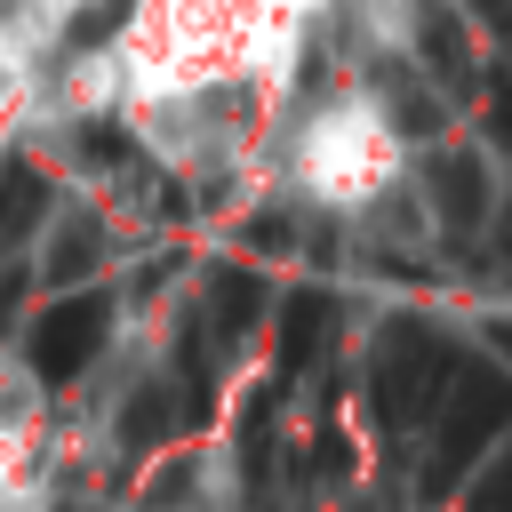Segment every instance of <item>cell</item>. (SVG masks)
<instances>
[{
  "mask_svg": "<svg viewBox=\"0 0 512 512\" xmlns=\"http://www.w3.org/2000/svg\"><path fill=\"white\" fill-rule=\"evenodd\" d=\"M120 16H128V0H88V8L72 16V48H96V40H104Z\"/></svg>",
  "mask_w": 512,
  "mask_h": 512,
  "instance_id": "obj_8",
  "label": "cell"
},
{
  "mask_svg": "<svg viewBox=\"0 0 512 512\" xmlns=\"http://www.w3.org/2000/svg\"><path fill=\"white\" fill-rule=\"evenodd\" d=\"M40 208H48V184H40L24 160H0V248H8Z\"/></svg>",
  "mask_w": 512,
  "mask_h": 512,
  "instance_id": "obj_4",
  "label": "cell"
},
{
  "mask_svg": "<svg viewBox=\"0 0 512 512\" xmlns=\"http://www.w3.org/2000/svg\"><path fill=\"white\" fill-rule=\"evenodd\" d=\"M104 336H112V304L104 296H64L56 312H40V328H32V376L40 384H72L96 352H104Z\"/></svg>",
  "mask_w": 512,
  "mask_h": 512,
  "instance_id": "obj_1",
  "label": "cell"
},
{
  "mask_svg": "<svg viewBox=\"0 0 512 512\" xmlns=\"http://www.w3.org/2000/svg\"><path fill=\"white\" fill-rule=\"evenodd\" d=\"M328 312H336V304H328L320 288H304V296L288 304V328H280V352H288V360H312V344L328 336Z\"/></svg>",
  "mask_w": 512,
  "mask_h": 512,
  "instance_id": "obj_6",
  "label": "cell"
},
{
  "mask_svg": "<svg viewBox=\"0 0 512 512\" xmlns=\"http://www.w3.org/2000/svg\"><path fill=\"white\" fill-rule=\"evenodd\" d=\"M96 256H104V232H96L88 216H72V224H56V240H48V280H88Z\"/></svg>",
  "mask_w": 512,
  "mask_h": 512,
  "instance_id": "obj_5",
  "label": "cell"
},
{
  "mask_svg": "<svg viewBox=\"0 0 512 512\" xmlns=\"http://www.w3.org/2000/svg\"><path fill=\"white\" fill-rule=\"evenodd\" d=\"M208 304H216V328H224V336H248L256 312H264V280L240 272V264H224V272L208 280Z\"/></svg>",
  "mask_w": 512,
  "mask_h": 512,
  "instance_id": "obj_3",
  "label": "cell"
},
{
  "mask_svg": "<svg viewBox=\"0 0 512 512\" xmlns=\"http://www.w3.org/2000/svg\"><path fill=\"white\" fill-rule=\"evenodd\" d=\"M424 56H432V72H456L464 64V40H456V16H424Z\"/></svg>",
  "mask_w": 512,
  "mask_h": 512,
  "instance_id": "obj_7",
  "label": "cell"
},
{
  "mask_svg": "<svg viewBox=\"0 0 512 512\" xmlns=\"http://www.w3.org/2000/svg\"><path fill=\"white\" fill-rule=\"evenodd\" d=\"M432 200H440V216H448L456 232H480V224H488V200H496L488 160H480L472 144L440 152V160H432Z\"/></svg>",
  "mask_w": 512,
  "mask_h": 512,
  "instance_id": "obj_2",
  "label": "cell"
},
{
  "mask_svg": "<svg viewBox=\"0 0 512 512\" xmlns=\"http://www.w3.org/2000/svg\"><path fill=\"white\" fill-rule=\"evenodd\" d=\"M472 8H480V16H504V0H472Z\"/></svg>",
  "mask_w": 512,
  "mask_h": 512,
  "instance_id": "obj_9",
  "label": "cell"
}]
</instances>
